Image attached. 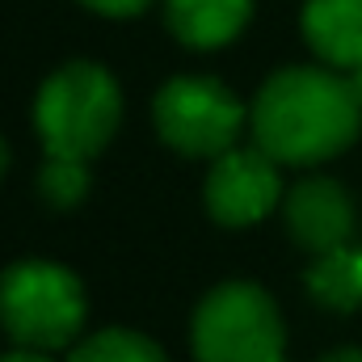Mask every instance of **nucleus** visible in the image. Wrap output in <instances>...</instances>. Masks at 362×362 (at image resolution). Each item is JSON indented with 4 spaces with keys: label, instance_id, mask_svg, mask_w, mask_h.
<instances>
[{
    "label": "nucleus",
    "instance_id": "nucleus-6",
    "mask_svg": "<svg viewBox=\"0 0 362 362\" xmlns=\"http://www.w3.org/2000/svg\"><path fill=\"white\" fill-rule=\"evenodd\" d=\"M282 198L278 160L262 148H232L215 156L206 173V211L223 228H249L266 219Z\"/></svg>",
    "mask_w": 362,
    "mask_h": 362
},
{
    "label": "nucleus",
    "instance_id": "nucleus-4",
    "mask_svg": "<svg viewBox=\"0 0 362 362\" xmlns=\"http://www.w3.org/2000/svg\"><path fill=\"white\" fill-rule=\"evenodd\" d=\"M282 316L253 282L215 286L194 312L198 362H282Z\"/></svg>",
    "mask_w": 362,
    "mask_h": 362
},
{
    "label": "nucleus",
    "instance_id": "nucleus-7",
    "mask_svg": "<svg viewBox=\"0 0 362 362\" xmlns=\"http://www.w3.org/2000/svg\"><path fill=\"white\" fill-rule=\"evenodd\" d=\"M286 228L312 257L341 249L354 232V202L333 177H308L286 194Z\"/></svg>",
    "mask_w": 362,
    "mask_h": 362
},
{
    "label": "nucleus",
    "instance_id": "nucleus-11",
    "mask_svg": "<svg viewBox=\"0 0 362 362\" xmlns=\"http://www.w3.org/2000/svg\"><path fill=\"white\" fill-rule=\"evenodd\" d=\"M68 362H169L148 337L131 333V329H105L93 333L89 341H81V350H72Z\"/></svg>",
    "mask_w": 362,
    "mask_h": 362
},
{
    "label": "nucleus",
    "instance_id": "nucleus-16",
    "mask_svg": "<svg viewBox=\"0 0 362 362\" xmlns=\"http://www.w3.org/2000/svg\"><path fill=\"white\" fill-rule=\"evenodd\" d=\"M346 81H350V89H354V97H358V105H362V68H354Z\"/></svg>",
    "mask_w": 362,
    "mask_h": 362
},
{
    "label": "nucleus",
    "instance_id": "nucleus-13",
    "mask_svg": "<svg viewBox=\"0 0 362 362\" xmlns=\"http://www.w3.org/2000/svg\"><path fill=\"white\" fill-rule=\"evenodd\" d=\"M85 4L105 13V17H135V13L148 8V0H85Z\"/></svg>",
    "mask_w": 362,
    "mask_h": 362
},
{
    "label": "nucleus",
    "instance_id": "nucleus-9",
    "mask_svg": "<svg viewBox=\"0 0 362 362\" xmlns=\"http://www.w3.org/2000/svg\"><path fill=\"white\" fill-rule=\"evenodd\" d=\"M249 13H253V0H169L165 4L169 30L194 51L232 42L245 30Z\"/></svg>",
    "mask_w": 362,
    "mask_h": 362
},
{
    "label": "nucleus",
    "instance_id": "nucleus-12",
    "mask_svg": "<svg viewBox=\"0 0 362 362\" xmlns=\"http://www.w3.org/2000/svg\"><path fill=\"white\" fill-rule=\"evenodd\" d=\"M38 189H42V198H47L51 206H59V211L76 206V202L89 194V169H85V160L47 156V165H42V173H38Z\"/></svg>",
    "mask_w": 362,
    "mask_h": 362
},
{
    "label": "nucleus",
    "instance_id": "nucleus-10",
    "mask_svg": "<svg viewBox=\"0 0 362 362\" xmlns=\"http://www.w3.org/2000/svg\"><path fill=\"white\" fill-rule=\"evenodd\" d=\"M308 291L316 303L333 308V312H354L362 303V249H329L308 266Z\"/></svg>",
    "mask_w": 362,
    "mask_h": 362
},
{
    "label": "nucleus",
    "instance_id": "nucleus-2",
    "mask_svg": "<svg viewBox=\"0 0 362 362\" xmlns=\"http://www.w3.org/2000/svg\"><path fill=\"white\" fill-rule=\"evenodd\" d=\"M118 114H122L118 85L97 64L59 68L38 89V101H34V127H38L47 156L85 160V165L110 144Z\"/></svg>",
    "mask_w": 362,
    "mask_h": 362
},
{
    "label": "nucleus",
    "instance_id": "nucleus-17",
    "mask_svg": "<svg viewBox=\"0 0 362 362\" xmlns=\"http://www.w3.org/2000/svg\"><path fill=\"white\" fill-rule=\"evenodd\" d=\"M4 165H8V148H4V139H0V177H4Z\"/></svg>",
    "mask_w": 362,
    "mask_h": 362
},
{
    "label": "nucleus",
    "instance_id": "nucleus-3",
    "mask_svg": "<svg viewBox=\"0 0 362 362\" xmlns=\"http://www.w3.org/2000/svg\"><path fill=\"white\" fill-rule=\"evenodd\" d=\"M0 325L21 350H59L85 325V286L55 262H17L0 274Z\"/></svg>",
    "mask_w": 362,
    "mask_h": 362
},
{
    "label": "nucleus",
    "instance_id": "nucleus-15",
    "mask_svg": "<svg viewBox=\"0 0 362 362\" xmlns=\"http://www.w3.org/2000/svg\"><path fill=\"white\" fill-rule=\"evenodd\" d=\"M320 362H362V350H333V354H325Z\"/></svg>",
    "mask_w": 362,
    "mask_h": 362
},
{
    "label": "nucleus",
    "instance_id": "nucleus-8",
    "mask_svg": "<svg viewBox=\"0 0 362 362\" xmlns=\"http://www.w3.org/2000/svg\"><path fill=\"white\" fill-rule=\"evenodd\" d=\"M303 38L325 64L346 72L362 68V0H308Z\"/></svg>",
    "mask_w": 362,
    "mask_h": 362
},
{
    "label": "nucleus",
    "instance_id": "nucleus-1",
    "mask_svg": "<svg viewBox=\"0 0 362 362\" xmlns=\"http://www.w3.org/2000/svg\"><path fill=\"white\" fill-rule=\"evenodd\" d=\"M362 105L346 76L325 68H286L253 101L257 148L278 165H316L358 139Z\"/></svg>",
    "mask_w": 362,
    "mask_h": 362
},
{
    "label": "nucleus",
    "instance_id": "nucleus-14",
    "mask_svg": "<svg viewBox=\"0 0 362 362\" xmlns=\"http://www.w3.org/2000/svg\"><path fill=\"white\" fill-rule=\"evenodd\" d=\"M0 362H47L42 350H13V354H0Z\"/></svg>",
    "mask_w": 362,
    "mask_h": 362
},
{
    "label": "nucleus",
    "instance_id": "nucleus-5",
    "mask_svg": "<svg viewBox=\"0 0 362 362\" xmlns=\"http://www.w3.org/2000/svg\"><path fill=\"white\" fill-rule=\"evenodd\" d=\"M245 127V105L211 76H177L156 93V131L181 156H223Z\"/></svg>",
    "mask_w": 362,
    "mask_h": 362
}]
</instances>
